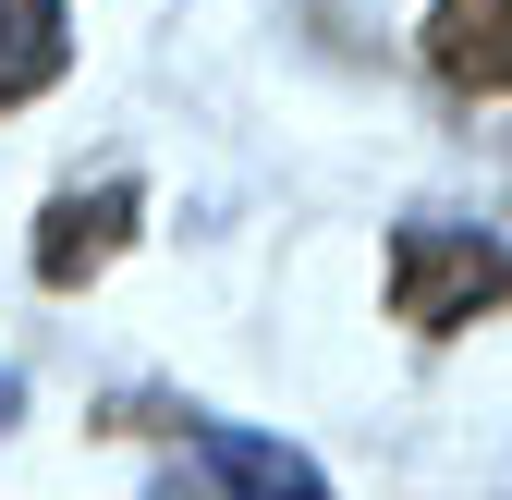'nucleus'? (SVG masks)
<instances>
[{"instance_id": "3", "label": "nucleus", "mask_w": 512, "mask_h": 500, "mask_svg": "<svg viewBox=\"0 0 512 500\" xmlns=\"http://www.w3.org/2000/svg\"><path fill=\"white\" fill-rule=\"evenodd\" d=\"M196 452H208L220 500H330V476H317L293 440H256V427H196Z\"/></svg>"}, {"instance_id": "5", "label": "nucleus", "mask_w": 512, "mask_h": 500, "mask_svg": "<svg viewBox=\"0 0 512 500\" xmlns=\"http://www.w3.org/2000/svg\"><path fill=\"white\" fill-rule=\"evenodd\" d=\"M61 61H74V25H61V0H0V110H25L61 86Z\"/></svg>"}, {"instance_id": "4", "label": "nucleus", "mask_w": 512, "mask_h": 500, "mask_svg": "<svg viewBox=\"0 0 512 500\" xmlns=\"http://www.w3.org/2000/svg\"><path fill=\"white\" fill-rule=\"evenodd\" d=\"M427 61H439L452 86L500 98V86H512V0H439V13H427Z\"/></svg>"}, {"instance_id": "1", "label": "nucleus", "mask_w": 512, "mask_h": 500, "mask_svg": "<svg viewBox=\"0 0 512 500\" xmlns=\"http://www.w3.org/2000/svg\"><path fill=\"white\" fill-rule=\"evenodd\" d=\"M488 305H512V244H488V232H439V220H415V232L391 244V318H415V330H464V318H488Z\"/></svg>"}, {"instance_id": "2", "label": "nucleus", "mask_w": 512, "mask_h": 500, "mask_svg": "<svg viewBox=\"0 0 512 500\" xmlns=\"http://www.w3.org/2000/svg\"><path fill=\"white\" fill-rule=\"evenodd\" d=\"M135 208H147L135 183H98V196H61V208L37 220V281H49V293H86V281H98V269L122 257V232H135Z\"/></svg>"}]
</instances>
